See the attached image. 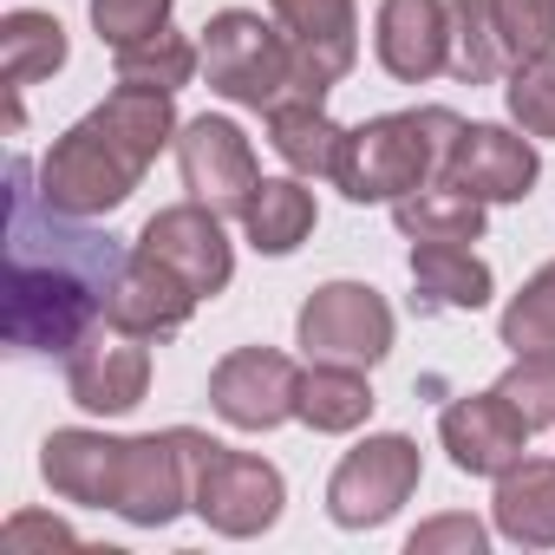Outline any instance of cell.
<instances>
[{
  "instance_id": "cell-1",
  "label": "cell",
  "mask_w": 555,
  "mask_h": 555,
  "mask_svg": "<svg viewBox=\"0 0 555 555\" xmlns=\"http://www.w3.org/2000/svg\"><path fill=\"white\" fill-rule=\"evenodd\" d=\"M125 255L105 229L66 216L27 157L8 164V327L14 353H73L92 327H105Z\"/></svg>"
},
{
  "instance_id": "cell-2",
  "label": "cell",
  "mask_w": 555,
  "mask_h": 555,
  "mask_svg": "<svg viewBox=\"0 0 555 555\" xmlns=\"http://www.w3.org/2000/svg\"><path fill=\"white\" fill-rule=\"evenodd\" d=\"M177 112L170 92H144V86H118L99 112H86L47 157H40V190L66 209V216H105L118 209L138 177L151 170V157L170 144Z\"/></svg>"
},
{
  "instance_id": "cell-3",
  "label": "cell",
  "mask_w": 555,
  "mask_h": 555,
  "mask_svg": "<svg viewBox=\"0 0 555 555\" xmlns=\"http://www.w3.org/2000/svg\"><path fill=\"white\" fill-rule=\"evenodd\" d=\"M464 118L444 105H418V112H386L360 131H347L340 151V190L353 203H399L412 190H425L431 177H444V157L457 144Z\"/></svg>"
},
{
  "instance_id": "cell-4",
  "label": "cell",
  "mask_w": 555,
  "mask_h": 555,
  "mask_svg": "<svg viewBox=\"0 0 555 555\" xmlns=\"http://www.w3.org/2000/svg\"><path fill=\"white\" fill-rule=\"evenodd\" d=\"M203 73L222 99L248 105V112H268V105H282L295 92V53H288V34L282 27H268L261 14H216L203 27Z\"/></svg>"
},
{
  "instance_id": "cell-5",
  "label": "cell",
  "mask_w": 555,
  "mask_h": 555,
  "mask_svg": "<svg viewBox=\"0 0 555 555\" xmlns=\"http://www.w3.org/2000/svg\"><path fill=\"white\" fill-rule=\"evenodd\" d=\"M190 509L222 535H261L282 516V470L248 457V451H229L216 438H196V496H190Z\"/></svg>"
},
{
  "instance_id": "cell-6",
  "label": "cell",
  "mask_w": 555,
  "mask_h": 555,
  "mask_svg": "<svg viewBox=\"0 0 555 555\" xmlns=\"http://www.w3.org/2000/svg\"><path fill=\"white\" fill-rule=\"evenodd\" d=\"M412 490H418V444L386 431V438H366L360 451L340 457V470L327 483V516L340 529H379Z\"/></svg>"
},
{
  "instance_id": "cell-7",
  "label": "cell",
  "mask_w": 555,
  "mask_h": 555,
  "mask_svg": "<svg viewBox=\"0 0 555 555\" xmlns=\"http://www.w3.org/2000/svg\"><path fill=\"white\" fill-rule=\"evenodd\" d=\"M196 438L203 431H190V425L125 438V483H118V516L125 522L157 529L196 496Z\"/></svg>"
},
{
  "instance_id": "cell-8",
  "label": "cell",
  "mask_w": 555,
  "mask_h": 555,
  "mask_svg": "<svg viewBox=\"0 0 555 555\" xmlns=\"http://www.w3.org/2000/svg\"><path fill=\"white\" fill-rule=\"evenodd\" d=\"M274 21L295 53V92L288 99H327L353 60H360V21L353 0H274Z\"/></svg>"
},
{
  "instance_id": "cell-9",
  "label": "cell",
  "mask_w": 555,
  "mask_h": 555,
  "mask_svg": "<svg viewBox=\"0 0 555 555\" xmlns=\"http://www.w3.org/2000/svg\"><path fill=\"white\" fill-rule=\"evenodd\" d=\"M301 347H308V360L379 366L386 347H392V308L373 288H360V282H327L301 308Z\"/></svg>"
},
{
  "instance_id": "cell-10",
  "label": "cell",
  "mask_w": 555,
  "mask_h": 555,
  "mask_svg": "<svg viewBox=\"0 0 555 555\" xmlns=\"http://www.w3.org/2000/svg\"><path fill=\"white\" fill-rule=\"evenodd\" d=\"M295 399H301V366L268 347H242L209 373V405L235 431H274L282 418H295Z\"/></svg>"
},
{
  "instance_id": "cell-11",
  "label": "cell",
  "mask_w": 555,
  "mask_h": 555,
  "mask_svg": "<svg viewBox=\"0 0 555 555\" xmlns=\"http://www.w3.org/2000/svg\"><path fill=\"white\" fill-rule=\"evenodd\" d=\"M177 164H183V183L196 203H209L216 216H242L261 170H255V151L248 138L229 125V118H190L177 131Z\"/></svg>"
},
{
  "instance_id": "cell-12",
  "label": "cell",
  "mask_w": 555,
  "mask_h": 555,
  "mask_svg": "<svg viewBox=\"0 0 555 555\" xmlns=\"http://www.w3.org/2000/svg\"><path fill=\"white\" fill-rule=\"evenodd\" d=\"M66 386H73V399L86 405V412H105V418H118V412H131L138 399H144V386H151V353H144V340L138 334H125V327H92L73 353H66Z\"/></svg>"
},
{
  "instance_id": "cell-13",
  "label": "cell",
  "mask_w": 555,
  "mask_h": 555,
  "mask_svg": "<svg viewBox=\"0 0 555 555\" xmlns=\"http://www.w3.org/2000/svg\"><path fill=\"white\" fill-rule=\"evenodd\" d=\"M138 248H144V255H157V261H170L196 295H222V288H229V274H235L229 242H222V216H216L209 203L157 209V216L144 222Z\"/></svg>"
},
{
  "instance_id": "cell-14",
  "label": "cell",
  "mask_w": 555,
  "mask_h": 555,
  "mask_svg": "<svg viewBox=\"0 0 555 555\" xmlns=\"http://www.w3.org/2000/svg\"><path fill=\"white\" fill-rule=\"evenodd\" d=\"M438 438H444V451H451L457 470H470V477H503V470L522 457L529 425H522V412L490 386V392H470V399L444 405Z\"/></svg>"
},
{
  "instance_id": "cell-15",
  "label": "cell",
  "mask_w": 555,
  "mask_h": 555,
  "mask_svg": "<svg viewBox=\"0 0 555 555\" xmlns=\"http://www.w3.org/2000/svg\"><path fill=\"white\" fill-rule=\"evenodd\" d=\"M444 183L470 190L477 203H516L535 183V144L509 138L503 125H464L444 157Z\"/></svg>"
},
{
  "instance_id": "cell-16",
  "label": "cell",
  "mask_w": 555,
  "mask_h": 555,
  "mask_svg": "<svg viewBox=\"0 0 555 555\" xmlns=\"http://www.w3.org/2000/svg\"><path fill=\"white\" fill-rule=\"evenodd\" d=\"M379 66L405 86L451 73V0H379Z\"/></svg>"
},
{
  "instance_id": "cell-17",
  "label": "cell",
  "mask_w": 555,
  "mask_h": 555,
  "mask_svg": "<svg viewBox=\"0 0 555 555\" xmlns=\"http://www.w3.org/2000/svg\"><path fill=\"white\" fill-rule=\"evenodd\" d=\"M196 301H203V295L183 282L170 261H157V255L138 248V255L125 261V274H118V288H112L105 321L125 327V334H138V340H164V334H177V327L190 321Z\"/></svg>"
},
{
  "instance_id": "cell-18",
  "label": "cell",
  "mask_w": 555,
  "mask_h": 555,
  "mask_svg": "<svg viewBox=\"0 0 555 555\" xmlns=\"http://www.w3.org/2000/svg\"><path fill=\"white\" fill-rule=\"evenodd\" d=\"M47 483L66 503H92V509H118V483H125V438H99V431H53L40 451Z\"/></svg>"
},
{
  "instance_id": "cell-19",
  "label": "cell",
  "mask_w": 555,
  "mask_h": 555,
  "mask_svg": "<svg viewBox=\"0 0 555 555\" xmlns=\"http://www.w3.org/2000/svg\"><path fill=\"white\" fill-rule=\"evenodd\" d=\"M490 301V268L464 242H412V308L418 314H477Z\"/></svg>"
},
{
  "instance_id": "cell-20",
  "label": "cell",
  "mask_w": 555,
  "mask_h": 555,
  "mask_svg": "<svg viewBox=\"0 0 555 555\" xmlns=\"http://www.w3.org/2000/svg\"><path fill=\"white\" fill-rule=\"evenodd\" d=\"M60 66H66V27L53 14L21 8V14L0 21V79H8V99H14L8 105V131H21V92L53 79Z\"/></svg>"
},
{
  "instance_id": "cell-21",
  "label": "cell",
  "mask_w": 555,
  "mask_h": 555,
  "mask_svg": "<svg viewBox=\"0 0 555 555\" xmlns=\"http://www.w3.org/2000/svg\"><path fill=\"white\" fill-rule=\"evenodd\" d=\"M268 144L301 177H340L347 131L321 112V99H282V105H268Z\"/></svg>"
},
{
  "instance_id": "cell-22",
  "label": "cell",
  "mask_w": 555,
  "mask_h": 555,
  "mask_svg": "<svg viewBox=\"0 0 555 555\" xmlns=\"http://www.w3.org/2000/svg\"><path fill=\"white\" fill-rule=\"evenodd\" d=\"M496 529L522 548H555V464L516 457L496 477Z\"/></svg>"
},
{
  "instance_id": "cell-23",
  "label": "cell",
  "mask_w": 555,
  "mask_h": 555,
  "mask_svg": "<svg viewBox=\"0 0 555 555\" xmlns=\"http://www.w3.org/2000/svg\"><path fill=\"white\" fill-rule=\"evenodd\" d=\"M242 229H248V242L261 255L301 248L308 229H314V190H301L295 177H261L255 196H248V209H242Z\"/></svg>"
},
{
  "instance_id": "cell-24",
  "label": "cell",
  "mask_w": 555,
  "mask_h": 555,
  "mask_svg": "<svg viewBox=\"0 0 555 555\" xmlns=\"http://www.w3.org/2000/svg\"><path fill=\"white\" fill-rule=\"evenodd\" d=\"M366 412H373L366 366H334V360H314V366L301 373L295 418H308L314 431H353V425H366Z\"/></svg>"
},
{
  "instance_id": "cell-25",
  "label": "cell",
  "mask_w": 555,
  "mask_h": 555,
  "mask_svg": "<svg viewBox=\"0 0 555 555\" xmlns=\"http://www.w3.org/2000/svg\"><path fill=\"white\" fill-rule=\"evenodd\" d=\"M392 222L412 235V242H477L483 235V203L457 183H438V190H412L392 203Z\"/></svg>"
},
{
  "instance_id": "cell-26",
  "label": "cell",
  "mask_w": 555,
  "mask_h": 555,
  "mask_svg": "<svg viewBox=\"0 0 555 555\" xmlns=\"http://www.w3.org/2000/svg\"><path fill=\"white\" fill-rule=\"evenodd\" d=\"M509 47L496 34V14H490V0H451V73L464 86H490L503 73Z\"/></svg>"
},
{
  "instance_id": "cell-27",
  "label": "cell",
  "mask_w": 555,
  "mask_h": 555,
  "mask_svg": "<svg viewBox=\"0 0 555 555\" xmlns=\"http://www.w3.org/2000/svg\"><path fill=\"white\" fill-rule=\"evenodd\" d=\"M190 73H196V47L183 40V34H151V40H131V47H118V86H144V92H177V86H190Z\"/></svg>"
},
{
  "instance_id": "cell-28",
  "label": "cell",
  "mask_w": 555,
  "mask_h": 555,
  "mask_svg": "<svg viewBox=\"0 0 555 555\" xmlns=\"http://www.w3.org/2000/svg\"><path fill=\"white\" fill-rule=\"evenodd\" d=\"M503 347L509 353H555V261L503 308Z\"/></svg>"
},
{
  "instance_id": "cell-29",
  "label": "cell",
  "mask_w": 555,
  "mask_h": 555,
  "mask_svg": "<svg viewBox=\"0 0 555 555\" xmlns=\"http://www.w3.org/2000/svg\"><path fill=\"white\" fill-rule=\"evenodd\" d=\"M503 99H509V118L522 125V138H555V53L516 60Z\"/></svg>"
},
{
  "instance_id": "cell-30",
  "label": "cell",
  "mask_w": 555,
  "mask_h": 555,
  "mask_svg": "<svg viewBox=\"0 0 555 555\" xmlns=\"http://www.w3.org/2000/svg\"><path fill=\"white\" fill-rule=\"evenodd\" d=\"M496 392L522 412V425H529V431L555 425V353H516V360H509V373L496 379Z\"/></svg>"
},
{
  "instance_id": "cell-31",
  "label": "cell",
  "mask_w": 555,
  "mask_h": 555,
  "mask_svg": "<svg viewBox=\"0 0 555 555\" xmlns=\"http://www.w3.org/2000/svg\"><path fill=\"white\" fill-rule=\"evenodd\" d=\"M490 14H496L509 60H535L555 47V0H490Z\"/></svg>"
},
{
  "instance_id": "cell-32",
  "label": "cell",
  "mask_w": 555,
  "mask_h": 555,
  "mask_svg": "<svg viewBox=\"0 0 555 555\" xmlns=\"http://www.w3.org/2000/svg\"><path fill=\"white\" fill-rule=\"evenodd\" d=\"M177 0H92V27L105 47H131V40H151L164 34Z\"/></svg>"
},
{
  "instance_id": "cell-33",
  "label": "cell",
  "mask_w": 555,
  "mask_h": 555,
  "mask_svg": "<svg viewBox=\"0 0 555 555\" xmlns=\"http://www.w3.org/2000/svg\"><path fill=\"white\" fill-rule=\"evenodd\" d=\"M431 548H464V555H477V548H483V522H477V516H438V522H425V529L412 535V555H431Z\"/></svg>"
},
{
  "instance_id": "cell-34",
  "label": "cell",
  "mask_w": 555,
  "mask_h": 555,
  "mask_svg": "<svg viewBox=\"0 0 555 555\" xmlns=\"http://www.w3.org/2000/svg\"><path fill=\"white\" fill-rule=\"evenodd\" d=\"M0 542H8L14 555H21L27 542H47V548H73V529H66V522H47V516H14Z\"/></svg>"
}]
</instances>
